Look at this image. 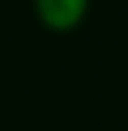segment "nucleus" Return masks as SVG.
<instances>
[{"instance_id":"nucleus-1","label":"nucleus","mask_w":128,"mask_h":131,"mask_svg":"<svg viewBox=\"0 0 128 131\" xmlns=\"http://www.w3.org/2000/svg\"><path fill=\"white\" fill-rule=\"evenodd\" d=\"M91 0H33L38 23L50 33L75 30L88 15Z\"/></svg>"}]
</instances>
